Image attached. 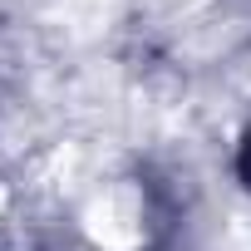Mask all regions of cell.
I'll return each instance as SVG.
<instances>
[{"instance_id":"6da1fadb","label":"cell","mask_w":251,"mask_h":251,"mask_svg":"<svg viewBox=\"0 0 251 251\" xmlns=\"http://www.w3.org/2000/svg\"><path fill=\"white\" fill-rule=\"evenodd\" d=\"M153 231H158V207L143 177H108L79 207V236L94 251H148Z\"/></svg>"}]
</instances>
